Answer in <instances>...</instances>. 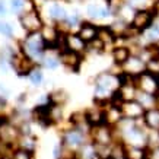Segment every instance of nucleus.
Wrapping results in <instances>:
<instances>
[{
  "label": "nucleus",
  "mask_w": 159,
  "mask_h": 159,
  "mask_svg": "<svg viewBox=\"0 0 159 159\" xmlns=\"http://www.w3.org/2000/svg\"><path fill=\"white\" fill-rule=\"evenodd\" d=\"M95 86L101 88V89L110 92V93H114L117 89H120L118 73L108 70V72H102L99 75H97V77H95Z\"/></svg>",
  "instance_id": "7"
},
{
  "label": "nucleus",
  "mask_w": 159,
  "mask_h": 159,
  "mask_svg": "<svg viewBox=\"0 0 159 159\" xmlns=\"http://www.w3.org/2000/svg\"><path fill=\"white\" fill-rule=\"evenodd\" d=\"M143 123H145L148 130H159V108L158 107L145 111Z\"/></svg>",
  "instance_id": "16"
},
{
  "label": "nucleus",
  "mask_w": 159,
  "mask_h": 159,
  "mask_svg": "<svg viewBox=\"0 0 159 159\" xmlns=\"http://www.w3.org/2000/svg\"><path fill=\"white\" fill-rule=\"evenodd\" d=\"M121 111H123L124 118H129V120H133V121L140 120V118H143V116H145V108L140 105L136 99L134 101L124 102L121 105Z\"/></svg>",
  "instance_id": "12"
},
{
  "label": "nucleus",
  "mask_w": 159,
  "mask_h": 159,
  "mask_svg": "<svg viewBox=\"0 0 159 159\" xmlns=\"http://www.w3.org/2000/svg\"><path fill=\"white\" fill-rule=\"evenodd\" d=\"M61 66V61H60V57H58V53H45L43 61H41V67L48 69V70H56Z\"/></svg>",
  "instance_id": "19"
},
{
  "label": "nucleus",
  "mask_w": 159,
  "mask_h": 159,
  "mask_svg": "<svg viewBox=\"0 0 159 159\" xmlns=\"http://www.w3.org/2000/svg\"><path fill=\"white\" fill-rule=\"evenodd\" d=\"M19 22L22 29H25L26 34H35V32H41V29L44 28L43 16L39 13V9L37 7H31L29 10L24 12L22 15H19Z\"/></svg>",
  "instance_id": "3"
},
{
  "label": "nucleus",
  "mask_w": 159,
  "mask_h": 159,
  "mask_svg": "<svg viewBox=\"0 0 159 159\" xmlns=\"http://www.w3.org/2000/svg\"><path fill=\"white\" fill-rule=\"evenodd\" d=\"M0 15H2V16H5V15H6V7H5V3H3L2 0H0Z\"/></svg>",
  "instance_id": "28"
},
{
  "label": "nucleus",
  "mask_w": 159,
  "mask_h": 159,
  "mask_svg": "<svg viewBox=\"0 0 159 159\" xmlns=\"http://www.w3.org/2000/svg\"><path fill=\"white\" fill-rule=\"evenodd\" d=\"M136 101L145 108V111L152 110V108H156V95H150V93H146V92L139 91L137 92V95H136Z\"/></svg>",
  "instance_id": "18"
},
{
  "label": "nucleus",
  "mask_w": 159,
  "mask_h": 159,
  "mask_svg": "<svg viewBox=\"0 0 159 159\" xmlns=\"http://www.w3.org/2000/svg\"><path fill=\"white\" fill-rule=\"evenodd\" d=\"M58 57H60V61H61V66H64L67 70H70L73 73H79L83 60H85V56L70 51V50H64L61 53H58Z\"/></svg>",
  "instance_id": "8"
},
{
  "label": "nucleus",
  "mask_w": 159,
  "mask_h": 159,
  "mask_svg": "<svg viewBox=\"0 0 159 159\" xmlns=\"http://www.w3.org/2000/svg\"><path fill=\"white\" fill-rule=\"evenodd\" d=\"M19 51L41 66V61L47 53L45 51V41H44L41 32L26 34V37L22 41H19Z\"/></svg>",
  "instance_id": "1"
},
{
  "label": "nucleus",
  "mask_w": 159,
  "mask_h": 159,
  "mask_svg": "<svg viewBox=\"0 0 159 159\" xmlns=\"http://www.w3.org/2000/svg\"><path fill=\"white\" fill-rule=\"evenodd\" d=\"M86 16L91 20H104L108 18H112L111 10L107 7V5H98V3H89L86 6Z\"/></svg>",
  "instance_id": "14"
},
{
  "label": "nucleus",
  "mask_w": 159,
  "mask_h": 159,
  "mask_svg": "<svg viewBox=\"0 0 159 159\" xmlns=\"http://www.w3.org/2000/svg\"><path fill=\"white\" fill-rule=\"evenodd\" d=\"M10 7H12L15 13L22 15L25 9V2L24 0H10Z\"/></svg>",
  "instance_id": "25"
},
{
  "label": "nucleus",
  "mask_w": 159,
  "mask_h": 159,
  "mask_svg": "<svg viewBox=\"0 0 159 159\" xmlns=\"http://www.w3.org/2000/svg\"><path fill=\"white\" fill-rule=\"evenodd\" d=\"M124 159H149V150L146 148L125 146Z\"/></svg>",
  "instance_id": "17"
},
{
  "label": "nucleus",
  "mask_w": 159,
  "mask_h": 159,
  "mask_svg": "<svg viewBox=\"0 0 159 159\" xmlns=\"http://www.w3.org/2000/svg\"><path fill=\"white\" fill-rule=\"evenodd\" d=\"M156 18H158V12L155 10V7L136 10V15L133 18V20H131L130 28L133 31H136L137 34H143L156 22Z\"/></svg>",
  "instance_id": "4"
},
{
  "label": "nucleus",
  "mask_w": 159,
  "mask_h": 159,
  "mask_svg": "<svg viewBox=\"0 0 159 159\" xmlns=\"http://www.w3.org/2000/svg\"><path fill=\"white\" fill-rule=\"evenodd\" d=\"M9 69H10L9 58L0 51V72L3 73V75H7V73H9Z\"/></svg>",
  "instance_id": "26"
},
{
  "label": "nucleus",
  "mask_w": 159,
  "mask_h": 159,
  "mask_svg": "<svg viewBox=\"0 0 159 159\" xmlns=\"http://www.w3.org/2000/svg\"><path fill=\"white\" fill-rule=\"evenodd\" d=\"M29 82H31V85L35 88H38L43 85L44 82V73H43V69H41V66H37V67L32 70V72L29 73Z\"/></svg>",
  "instance_id": "21"
},
{
  "label": "nucleus",
  "mask_w": 159,
  "mask_h": 159,
  "mask_svg": "<svg viewBox=\"0 0 159 159\" xmlns=\"http://www.w3.org/2000/svg\"><path fill=\"white\" fill-rule=\"evenodd\" d=\"M9 89H6L3 85H0V97L2 98H5V99H7V97H9Z\"/></svg>",
  "instance_id": "27"
},
{
  "label": "nucleus",
  "mask_w": 159,
  "mask_h": 159,
  "mask_svg": "<svg viewBox=\"0 0 159 159\" xmlns=\"http://www.w3.org/2000/svg\"><path fill=\"white\" fill-rule=\"evenodd\" d=\"M18 148L26 149L29 152H34L37 149V137L35 136H20L19 142H18Z\"/></svg>",
  "instance_id": "20"
},
{
  "label": "nucleus",
  "mask_w": 159,
  "mask_h": 159,
  "mask_svg": "<svg viewBox=\"0 0 159 159\" xmlns=\"http://www.w3.org/2000/svg\"><path fill=\"white\" fill-rule=\"evenodd\" d=\"M121 72L127 73L131 77H137L142 73L146 72V63L136 54H131V57L125 61V64L121 67Z\"/></svg>",
  "instance_id": "9"
},
{
  "label": "nucleus",
  "mask_w": 159,
  "mask_h": 159,
  "mask_svg": "<svg viewBox=\"0 0 159 159\" xmlns=\"http://www.w3.org/2000/svg\"><path fill=\"white\" fill-rule=\"evenodd\" d=\"M89 139L93 145L97 146H111L117 140L116 129L111 125H99L91 130Z\"/></svg>",
  "instance_id": "5"
},
{
  "label": "nucleus",
  "mask_w": 159,
  "mask_h": 159,
  "mask_svg": "<svg viewBox=\"0 0 159 159\" xmlns=\"http://www.w3.org/2000/svg\"><path fill=\"white\" fill-rule=\"evenodd\" d=\"M50 118L53 121L54 125H58L63 123V107L61 105H53L50 111Z\"/></svg>",
  "instance_id": "23"
},
{
  "label": "nucleus",
  "mask_w": 159,
  "mask_h": 159,
  "mask_svg": "<svg viewBox=\"0 0 159 159\" xmlns=\"http://www.w3.org/2000/svg\"><path fill=\"white\" fill-rule=\"evenodd\" d=\"M67 16H69V13L66 12L64 6L60 5L58 2H53V3L50 5V7H48V18L51 19V22H53L54 25L64 22V20L67 19Z\"/></svg>",
  "instance_id": "15"
},
{
  "label": "nucleus",
  "mask_w": 159,
  "mask_h": 159,
  "mask_svg": "<svg viewBox=\"0 0 159 159\" xmlns=\"http://www.w3.org/2000/svg\"><path fill=\"white\" fill-rule=\"evenodd\" d=\"M77 34L80 35V38L86 44H91L99 35V25H97L95 22H92V20L83 19V22L80 24L79 29H77Z\"/></svg>",
  "instance_id": "10"
},
{
  "label": "nucleus",
  "mask_w": 159,
  "mask_h": 159,
  "mask_svg": "<svg viewBox=\"0 0 159 159\" xmlns=\"http://www.w3.org/2000/svg\"><path fill=\"white\" fill-rule=\"evenodd\" d=\"M146 148H148V150L158 149L159 148V130H148Z\"/></svg>",
  "instance_id": "22"
},
{
  "label": "nucleus",
  "mask_w": 159,
  "mask_h": 159,
  "mask_svg": "<svg viewBox=\"0 0 159 159\" xmlns=\"http://www.w3.org/2000/svg\"><path fill=\"white\" fill-rule=\"evenodd\" d=\"M134 83L137 89L142 92H146L150 95H158L159 93V77L149 72H145L140 76L134 77Z\"/></svg>",
  "instance_id": "6"
},
{
  "label": "nucleus",
  "mask_w": 159,
  "mask_h": 159,
  "mask_svg": "<svg viewBox=\"0 0 159 159\" xmlns=\"http://www.w3.org/2000/svg\"><path fill=\"white\" fill-rule=\"evenodd\" d=\"M89 140H91L89 139V136L85 134L83 131L77 130V129H75V127H70V129L63 130L60 143L64 146V149L66 150H70V152L77 153L79 149H80L85 143H88Z\"/></svg>",
  "instance_id": "2"
},
{
  "label": "nucleus",
  "mask_w": 159,
  "mask_h": 159,
  "mask_svg": "<svg viewBox=\"0 0 159 159\" xmlns=\"http://www.w3.org/2000/svg\"><path fill=\"white\" fill-rule=\"evenodd\" d=\"M131 48L125 44H117L114 45V48L111 50V57H112V63L117 67H123L125 61L131 57Z\"/></svg>",
  "instance_id": "11"
},
{
  "label": "nucleus",
  "mask_w": 159,
  "mask_h": 159,
  "mask_svg": "<svg viewBox=\"0 0 159 159\" xmlns=\"http://www.w3.org/2000/svg\"><path fill=\"white\" fill-rule=\"evenodd\" d=\"M66 50L85 56L88 53V44L80 38V35L77 32H69L66 35Z\"/></svg>",
  "instance_id": "13"
},
{
  "label": "nucleus",
  "mask_w": 159,
  "mask_h": 159,
  "mask_svg": "<svg viewBox=\"0 0 159 159\" xmlns=\"http://www.w3.org/2000/svg\"><path fill=\"white\" fill-rule=\"evenodd\" d=\"M0 159H13L12 153H0Z\"/></svg>",
  "instance_id": "29"
},
{
  "label": "nucleus",
  "mask_w": 159,
  "mask_h": 159,
  "mask_svg": "<svg viewBox=\"0 0 159 159\" xmlns=\"http://www.w3.org/2000/svg\"><path fill=\"white\" fill-rule=\"evenodd\" d=\"M12 158L13 159H34V152H29L26 149H22V148H16L12 152Z\"/></svg>",
  "instance_id": "24"
}]
</instances>
